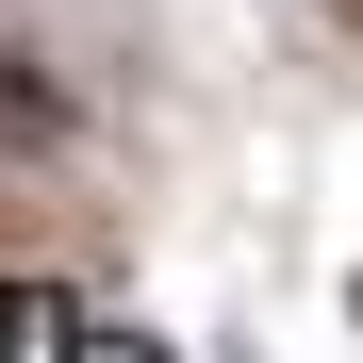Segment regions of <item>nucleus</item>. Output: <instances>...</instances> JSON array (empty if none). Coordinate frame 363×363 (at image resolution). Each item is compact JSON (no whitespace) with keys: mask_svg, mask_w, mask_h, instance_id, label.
Here are the masks:
<instances>
[{"mask_svg":"<svg viewBox=\"0 0 363 363\" xmlns=\"http://www.w3.org/2000/svg\"><path fill=\"white\" fill-rule=\"evenodd\" d=\"M83 149V83L50 33H0V165H67Z\"/></svg>","mask_w":363,"mask_h":363,"instance_id":"f257e3e1","label":"nucleus"},{"mask_svg":"<svg viewBox=\"0 0 363 363\" xmlns=\"http://www.w3.org/2000/svg\"><path fill=\"white\" fill-rule=\"evenodd\" d=\"M347 314H363V281H347Z\"/></svg>","mask_w":363,"mask_h":363,"instance_id":"f03ea898","label":"nucleus"}]
</instances>
